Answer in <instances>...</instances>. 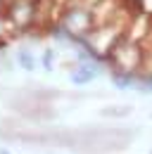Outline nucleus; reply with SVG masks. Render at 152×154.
I'll use <instances>...</instances> for the list:
<instances>
[{
    "label": "nucleus",
    "instance_id": "obj_1",
    "mask_svg": "<svg viewBox=\"0 0 152 154\" xmlns=\"http://www.w3.org/2000/svg\"><path fill=\"white\" fill-rule=\"evenodd\" d=\"M95 69H90V66H83V69H78V71H74L71 74V81L74 83H88V81H93L95 78Z\"/></svg>",
    "mask_w": 152,
    "mask_h": 154
},
{
    "label": "nucleus",
    "instance_id": "obj_2",
    "mask_svg": "<svg viewBox=\"0 0 152 154\" xmlns=\"http://www.w3.org/2000/svg\"><path fill=\"white\" fill-rule=\"evenodd\" d=\"M102 114L105 116H124V114H128V107L126 109H105Z\"/></svg>",
    "mask_w": 152,
    "mask_h": 154
},
{
    "label": "nucleus",
    "instance_id": "obj_3",
    "mask_svg": "<svg viewBox=\"0 0 152 154\" xmlns=\"http://www.w3.org/2000/svg\"><path fill=\"white\" fill-rule=\"evenodd\" d=\"M0 154H10V152H5V149H2V152H0Z\"/></svg>",
    "mask_w": 152,
    "mask_h": 154
}]
</instances>
